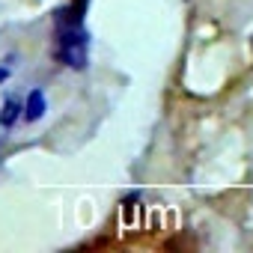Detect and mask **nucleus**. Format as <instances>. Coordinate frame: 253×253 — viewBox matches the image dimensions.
<instances>
[{"label": "nucleus", "mask_w": 253, "mask_h": 253, "mask_svg": "<svg viewBox=\"0 0 253 253\" xmlns=\"http://www.w3.org/2000/svg\"><path fill=\"white\" fill-rule=\"evenodd\" d=\"M57 57L72 69H84L86 66V33L81 27H63Z\"/></svg>", "instance_id": "1"}, {"label": "nucleus", "mask_w": 253, "mask_h": 253, "mask_svg": "<svg viewBox=\"0 0 253 253\" xmlns=\"http://www.w3.org/2000/svg\"><path fill=\"white\" fill-rule=\"evenodd\" d=\"M84 12H86V0H69V6L60 9V27H81Z\"/></svg>", "instance_id": "2"}, {"label": "nucleus", "mask_w": 253, "mask_h": 253, "mask_svg": "<svg viewBox=\"0 0 253 253\" xmlns=\"http://www.w3.org/2000/svg\"><path fill=\"white\" fill-rule=\"evenodd\" d=\"M42 113H45V95H42L39 89H33L30 98H27V110H24V116H27L30 122H36Z\"/></svg>", "instance_id": "3"}, {"label": "nucleus", "mask_w": 253, "mask_h": 253, "mask_svg": "<svg viewBox=\"0 0 253 253\" xmlns=\"http://www.w3.org/2000/svg\"><path fill=\"white\" fill-rule=\"evenodd\" d=\"M18 110H21V104H18L15 98H9V101L3 104V113H0V122H3V125H12V122L18 119Z\"/></svg>", "instance_id": "4"}, {"label": "nucleus", "mask_w": 253, "mask_h": 253, "mask_svg": "<svg viewBox=\"0 0 253 253\" xmlns=\"http://www.w3.org/2000/svg\"><path fill=\"white\" fill-rule=\"evenodd\" d=\"M6 78H9V72H6V69H3V66H0V84H3V81H6Z\"/></svg>", "instance_id": "5"}]
</instances>
